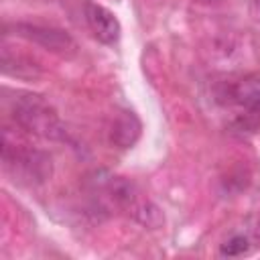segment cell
Here are the masks:
<instances>
[{
	"label": "cell",
	"instance_id": "6da1fadb",
	"mask_svg": "<svg viewBox=\"0 0 260 260\" xmlns=\"http://www.w3.org/2000/svg\"><path fill=\"white\" fill-rule=\"evenodd\" d=\"M12 114L16 124L35 136L57 140V138H63L65 134L55 108L43 95L22 93L20 98H16L12 106Z\"/></svg>",
	"mask_w": 260,
	"mask_h": 260
},
{
	"label": "cell",
	"instance_id": "7a4b0ae2",
	"mask_svg": "<svg viewBox=\"0 0 260 260\" xmlns=\"http://www.w3.org/2000/svg\"><path fill=\"white\" fill-rule=\"evenodd\" d=\"M2 162L4 169L14 177V181L24 185H41L53 173V162L49 154L28 146L10 144L8 136H4L2 142Z\"/></svg>",
	"mask_w": 260,
	"mask_h": 260
},
{
	"label": "cell",
	"instance_id": "3957f363",
	"mask_svg": "<svg viewBox=\"0 0 260 260\" xmlns=\"http://www.w3.org/2000/svg\"><path fill=\"white\" fill-rule=\"evenodd\" d=\"M14 32L55 55H61V57H73L77 53V43L75 39L63 30V28H57V26H49V24H37V22H16L14 26Z\"/></svg>",
	"mask_w": 260,
	"mask_h": 260
},
{
	"label": "cell",
	"instance_id": "277c9868",
	"mask_svg": "<svg viewBox=\"0 0 260 260\" xmlns=\"http://www.w3.org/2000/svg\"><path fill=\"white\" fill-rule=\"evenodd\" d=\"M83 14H85V20H87V26L91 28V32L95 35L98 41H102L104 45L118 43L122 28H120V22H118V18L112 10H108L106 6H102L93 0H85Z\"/></svg>",
	"mask_w": 260,
	"mask_h": 260
},
{
	"label": "cell",
	"instance_id": "5b68a950",
	"mask_svg": "<svg viewBox=\"0 0 260 260\" xmlns=\"http://www.w3.org/2000/svg\"><path fill=\"white\" fill-rule=\"evenodd\" d=\"M225 98H228V104L242 108L248 116H258L260 114V75H248L228 85Z\"/></svg>",
	"mask_w": 260,
	"mask_h": 260
},
{
	"label": "cell",
	"instance_id": "8992f818",
	"mask_svg": "<svg viewBox=\"0 0 260 260\" xmlns=\"http://www.w3.org/2000/svg\"><path fill=\"white\" fill-rule=\"evenodd\" d=\"M142 124L138 116L130 110H122L116 114L112 128H110V142L116 144L118 148H132L136 140L140 138Z\"/></svg>",
	"mask_w": 260,
	"mask_h": 260
},
{
	"label": "cell",
	"instance_id": "52a82bcc",
	"mask_svg": "<svg viewBox=\"0 0 260 260\" xmlns=\"http://www.w3.org/2000/svg\"><path fill=\"white\" fill-rule=\"evenodd\" d=\"M130 215H132L138 223H142L144 228H150V230H156V228H160V225L165 223V217H162L160 209H158L154 203L146 201V199H142V201L134 207V211H132Z\"/></svg>",
	"mask_w": 260,
	"mask_h": 260
},
{
	"label": "cell",
	"instance_id": "ba28073f",
	"mask_svg": "<svg viewBox=\"0 0 260 260\" xmlns=\"http://www.w3.org/2000/svg\"><path fill=\"white\" fill-rule=\"evenodd\" d=\"M248 248H250V240L246 236L238 234V236H232L230 240H225L221 244L219 254L221 256H242V254L248 252Z\"/></svg>",
	"mask_w": 260,
	"mask_h": 260
},
{
	"label": "cell",
	"instance_id": "9c48e42d",
	"mask_svg": "<svg viewBox=\"0 0 260 260\" xmlns=\"http://www.w3.org/2000/svg\"><path fill=\"white\" fill-rule=\"evenodd\" d=\"M205 2H219V0H205Z\"/></svg>",
	"mask_w": 260,
	"mask_h": 260
},
{
	"label": "cell",
	"instance_id": "30bf717a",
	"mask_svg": "<svg viewBox=\"0 0 260 260\" xmlns=\"http://www.w3.org/2000/svg\"><path fill=\"white\" fill-rule=\"evenodd\" d=\"M258 2H260V0H258Z\"/></svg>",
	"mask_w": 260,
	"mask_h": 260
}]
</instances>
